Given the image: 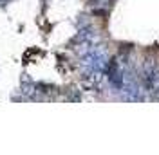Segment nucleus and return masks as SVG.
<instances>
[{
    "instance_id": "nucleus-1",
    "label": "nucleus",
    "mask_w": 159,
    "mask_h": 155,
    "mask_svg": "<svg viewBox=\"0 0 159 155\" xmlns=\"http://www.w3.org/2000/svg\"><path fill=\"white\" fill-rule=\"evenodd\" d=\"M141 81L145 92H148L152 97L159 99V69L156 60L147 58L143 63V72H141Z\"/></svg>"
},
{
    "instance_id": "nucleus-2",
    "label": "nucleus",
    "mask_w": 159,
    "mask_h": 155,
    "mask_svg": "<svg viewBox=\"0 0 159 155\" xmlns=\"http://www.w3.org/2000/svg\"><path fill=\"white\" fill-rule=\"evenodd\" d=\"M107 76H109V81L114 85L116 88L123 87V81H125V74H123V69L119 67L118 61H109L107 65Z\"/></svg>"
},
{
    "instance_id": "nucleus-3",
    "label": "nucleus",
    "mask_w": 159,
    "mask_h": 155,
    "mask_svg": "<svg viewBox=\"0 0 159 155\" xmlns=\"http://www.w3.org/2000/svg\"><path fill=\"white\" fill-rule=\"evenodd\" d=\"M22 92H24V96L25 97H36V94H38V87L34 85V83H31L29 79L25 78L24 79V83H22Z\"/></svg>"
},
{
    "instance_id": "nucleus-4",
    "label": "nucleus",
    "mask_w": 159,
    "mask_h": 155,
    "mask_svg": "<svg viewBox=\"0 0 159 155\" xmlns=\"http://www.w3.org/2000/svg\"><path fill=\"white\" fill-rule=\"evenodd\" d=\"M4 2H6V0H0V4H4Z\"/></svg>"
}]
</instances>
